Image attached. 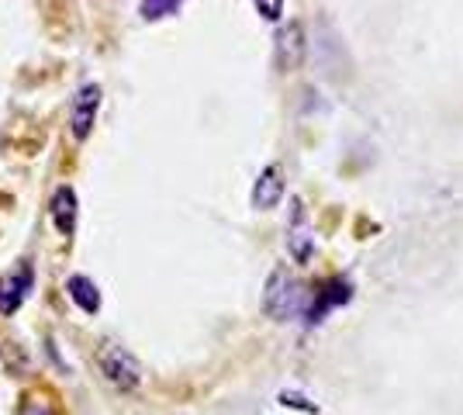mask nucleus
<instances>
[{
    "mask_svg": "<svg viewBox=\"0 0 463 415\" xmlns=\"http://www.w3.org/2000/svg\"><path fill=\"white\" fill-rule=\"evenodd\" d=\"M97 371L104 374V381L118 388V391H136L138 384H142V363H138L136 356L128 354L125 346H118V343H100L97 346Z\"/></svg>",
    "mask_w": 463,
    "mask_h": 415,
    "instance_id": "f257e3e1",
    "label": "nucleus"
},
{
    "mask_svg": "<svg viewBox=\"0 0 463 415\" xmlns=\"http://www.w3.org/2000/svg\"><path fill=\"white\" fill-rule=\"evenodd\" d=\"M280 198H284V170H280L277 163H270V166L256 177V184H252V208L270 212V208L280 204Z\"/></svg>",
    "mask_w": 463,
    "mask_h": 415,
    "instance_id": "423d86ee",
    "label": "nucleus"
},
{
    "mask_svg": "<svg viewBox=\"0 0 463 415\" xmlns=\"http://www.w3.org/2000/svg\"><path fill=\"white\" fill-rule=\"evenodd\" d=\"M97 108H100V87L97 83H87L77 90V100H73V111H70V132L77 142H87L90 132H94L97 121Z\"/></svg>",
    "mask_w": 463,
    "mask_h": 415,
    "instance_id": "20e7f679",
    "label": "nucleus"
},
{
    "mask_svg": "<svg viewBox=\"0 0 463 415\" xmlns=\"http://www.w3.org/2000/svg\"><path fill=\"white\" fill-rule=\"evenodd\" d=\"M32 280H35V270H32V263H24V267H18L14 274L0 284V312H4V316H14V312H18L21 301L28 297Z\"/></svg>",
    "mask_w": 463,
    "mask_h": 415,
    "instance_id": "0eeeda50",
    "label": "nucleus"
},
{
    "mask_svg": "<svg viewBox=\"0 0 463 415\" xmlns=\"http://www.w3.org/2000/svg\"><path fill=\"white\" fill-rule=\"evenodd\" d=\"M24 415H52V412H49L45 405H28V409H24Z\"/></svg>",
    "mask_w": 463,
    "mask_h": 415,
    "instance_id": "ddd939ff",
    "label": "nucleus"
},
{
    "mask_svg": "<svg viewBox=\"0 0 463 415\" xmlns=\"http://www.w3.org/2000/svg\"><path fill=\"white\" fill-rule=\"evenodd\" d=\"M184 7V0H142L138 4V14H142V21H163L170 18V14H176Z\"/></svg>",
    "mask_w": 463,
    "mask_h": 415,
    "instance_id": "9b49d317",
    "label": "nucleus"
},
{
    "mask_svg": "<svg viewBox=\"0 0 463 415\" xmlns=\"http://www.w3.org/2000/svg\"><path fill=\"white\" fill-rule=\"evenodd\" d=\"M263 308L273 322H288L305 308V288L301 280L288 270H273L267 280V295H263Z\"/></svg>",
    "mask_w": 463,
    "mask_h": 415,
    "instance_id": "f03ea898",
    "label": "nucleus"
},
{
    "mask_svg": "<svg viewBox=\"0 0 463 415\" xmlns=\"http://www.w3.org/2000/svg\"><path fill=\"white\" fill-rule=\"evenodd\" d=\"M77 194H73V187H56V194L49 201V215H52V225L59 229V236H73L77 232Z\"/></svg>",
    "mask_w": 463,
    "mask_h": 415,
    "instance_id": "6e6552de",
    "label": "nucleus"
},
{
    "mask_svg": "<svg viewBox=\"0 0 463 415\" xmlns=\"http://www.w3.org/2000/svg\"><path fill=\"white\" fill-rule=\"evenodd\" d=\"M252 4L267 21H280V14H284V0H252Z\"/></svg>",
    "mask_w": 463,
    "mask_h": 415,
    "instance_id": "f8f14e48",
    "label": "nucleus"
},
{
    "mask_svg": "<svg viewBox=\"0 0 463 415\" xmlns=\"http://www.w3.org/2000/svg\"><path fill=\"white\" fill-rule=\"evenodd\" d=\"M277 70L280 73H294L301 70V62L308 56V35H305V24L294 18L288 21L280 32H277Z\"/></svg>",
    "mask_w": 463,
    "mask_h": 415,
    "instance_id": "7ed1b4c3",
    "label": "nucleus"
},
{
    "mask_svg": "<svg viewBox=\"0 0 463 415\" xmlns=\"http://www.w3.org/2000/svg\"><path fill=\"white\" fill-rule=\"evenodd\" d=\"M66 295H70V301L77 305L80 312H87V316H97V312H100V291H97V284L90 277L73 274L66 280Z\"/></svg>",
    "mask_w": 463,
    "mask_h": 415,
    "instance_id": "1a4fd4ad",
    "label": "nucleus"
},
{
    "mask_svg": "<svg viewBox=\"0 0 463 415\" xmlns=\"http://www.w3.org/2000/svg\"><path fill=\"white\" fill-rule=\"evenodd\" d=\"M346 297H349L346 284H343V280H332L326 291L318 295V305H311V308H308V318H311V322H318V318L326 316L332 305H339V301H346Z\"/></svg>",
    "mask_w": 463,
    "mask_h": 415,
    "instance_id": "9d476101",
    "label": "nucleus"
},
{
    "mask_svg": "<svg viewBox=\"0 0 463 415\" xmlns=\"http://www.w3.org/2000/svg\"><path fill=\"white\" fill-rule=\"evenodd\" d=\"M290 225H288V253L298 263H308L311 257V246H315V236H311V222H308V212H305V204L301 198L290 201Z\"/></svg>",
    "mask_w": 463,
    "mask_h": 415,
    "instance_id": "39448f33",
    "label": "nucleus"
}]
</instances>
